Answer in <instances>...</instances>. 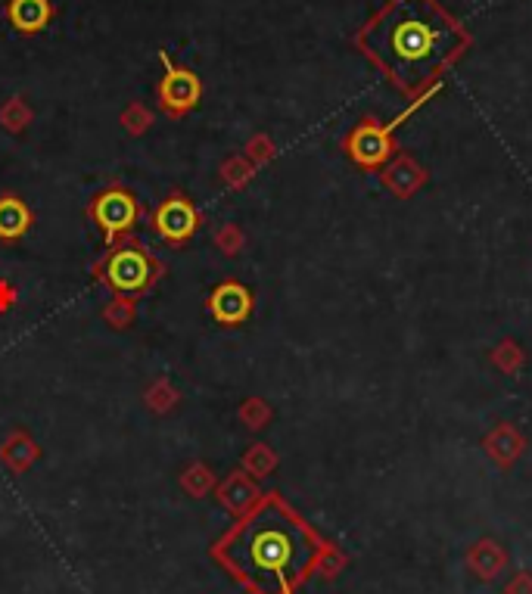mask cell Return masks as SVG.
I'll list each match as a JSON object with an SVG mask.
<instances>
[{
	"label": "cell",
	"instance_id": "cell-10",
	"mask_svg": "<svg viewBox=\"0 0 532 594\" xmlns=\"http://www.w3.org/2000/svg\"><path fill=\"white\" fill-rule=\"evenodd\" d=\"M7 19H10V25L16 28V32L38 35L53 19V4L50 0H10Z\"/></svg>",
	"mask_w": 532,
	"mask_h": 594
},
{
	"label": "cell",
	"instance_id": "cell-22",
	"mask_svg": "<svg viewBox=\"0 0 532 594\" xmlns=\"http://www.w3.org/2000/svg\"><path fill=\"white\" fill-rule=\"evenodd\" d=\"M103 318H106V324H112V327H128V324L134 321V305H131L128 299H116L112 305H106Z\"/></svg>",
	"mask_w": 532,
	"mask_h": 594
},
{
	"label": "cell",
	"instance_id": "cell-5",
	"mask_svg": "<svg viewBox=\"0 0 532 594\" xmlns=\"http://www.w3.org/2000/svg\"><path fill=\"white\" fill-rule=\"evenodd\" d=\"M137 215H140V206L134 200V193L125 190V187H109L106 193L97 196V203H94V221L100 224V231L106 234V243L112 237L131 231Z\"/></svg>",
	"mask_w": 532,
	"mask_h": 594
},
{
	"label": "cell",
	"instance_id": "cell-12",
	"mask_svg": "<svg viewBox=\"0 0 532 594\" xmlns=\"http://www.w3.org/2000/svg\"><path fill=\"white\" fill-rule=\"evenodd\" d=\"M32 228V209L19 196H0V240H19Z\"/></svg>",
	"mask_w": 532,
	"mask_h": 594
},
{
	"label": "cell",
	"instance_id": "cell-4",
	"mask_svg": "<svg viewBox=\"0 0 532 594\" xmlns=\"http://www.w3.org/2000/svg\"><path fill=\"white\" fill-rule=\"evenodd\" d=\"M103 277H106V284L122 296L140 293V290H147L153 280V259L134 246L116 249L103 265Z\"/></svg>",
	"mask_w": 532,
	"mask_h": 594
},
{
	"label": "cell",
	"instance_id": "cell-2",
	"mask_svg": "<svg viewBox=\"0 0 532 594\" xmlns=\"http://www.w3.org/2000/svg\"><path fill=\"white\" fill-rule=\"evenodd\" d=\"M228 557L234 573L256 594H293V588L315 570L318 545L308 529L287 504L274 501L246 514L243 526L231 535Z\"/></svg>",
	"mask_w": 532,
	"mask_h": 594
},
{
	"label": "cell",
	"instance_id": "cell-17",
	"mask_svg": "<svg viewBox=\"0 0 532 594\" xmlns=\"http://www.w3.org/2000/svg\"><path fill=\"white\" fill-rule=\"evenodd\" d=\"M181 489H184L190 498H206V495L215 489V473H212L206 464H190V467L181 473Z\"/></svg>",
	"mask_w": 532,
	"mask_h": 594
},
{
	"label": "cell",
	"instance_id": "cell-6",
	"mask_svg": "<svg viewBox=\"0 0 532 594\" xmlns=\"http://www.w3.org/2000/svg\"><path fill=\"white\" fill-rule=\"evenodd\" d=\"M153 228L165 243L181 246L196 234V228H200V212L193 209L187 196H168V200L159 203V209L153 212Z\"/></svg>",
	"mask_w": 532,
	"mask_h": 594
},
{
	"label": "cell",
	"instance_id": "cell-20",
	"mask_svg": "<svg viewBox=\"0 0 532 594\" xmlns=\"http://www.w3.org/2000/svg\"><path fill=\"white\" fill-rule=\"evenodd\" d=\"M346 567V557L336 551L333 545H324L321 554H318V563H315V570L324 576V579H333V576H340V570Z\"/></svg>",
	"mask_w": 532,
	"mask_h": 594
},
{
	"label": "cell",
	"instance_id": "cell-11",
	"mask_svg": "<svg viewBox=\"0 0 532 594\" xmlns=\"http://www.w3.org/2000/svg\"><path fill=\"white\" fill-rule=\"evenodd\" d=\"M467 567L473 570V576H480V579H498L504 573V567H508V554H504V548L492 539H483V542H476L467 554Z\"/></svg>",
	"mask_w": 532,
	"mask_h": 594
},
{
	"label": "cell",
	"instance_id": "cell-3",
	"mask_svg": "<svg viewBox=\"0 0 532 594\" xmlns=\"http://www.w3.org/2000/svg\"><path fill=\"white\" fill-rule=\"evenodd\" d=\"M159 60L165 66V75L159 81V103H162V109L172 119H181V116H187L190 109L200 106L203 81H200V75H196V72H190L184 66H175L168 53H162Z\"/></svg>",
	"mask_w": 532,
	"mask_h": 594
},
{
	"label": "cell",
	"instance_id": "cell-18",
	"mask_svg": "<svg viewBox=\"0 0 532 594\" xmlns=\"http://www.w3.org/2000/svg\"><path fill=\"white\" fill-rule=\"evenodd\" d=\"M175 402H178V392H175L172 386H168L165 380H159V383H153V386L147 389V408L156 411V414L172 411Z\"/></svg>",
	"mask_w": 532,
	"mask_h": 594
},
{
	"label": "cell",
	"instance_id": "cell-13",
	"mask_svg": "<svg viewBox=\"0 0 532 594\" xmlns=\"http://www.w3.org/2000/svg\"><path fill=\"white\" fill-rule=\"evenodd\" d=\"M38 458H41V448L28 436H22V433L10 436L4 442V448H0V461H4L13 473H25Z\"/></svg>",
	"mask_w": 532,
	"mask_h": 594
},
{
	"label": "cell",
	"instance_id": "cell-15",
	"mask_svg": "<svg viewBox=\"0 0 532 594\" xmlns=\"http://www.w3.org/2000/svg\"><path fill=\"white\" fill-rule=\"evenodd\" d=\"M386 187L389 190H396L399 196H411L420 184H424V172L411 162V159H399L396 165L389 168V172L383 175Z\"/></svg>",
	"mask_w": 532,
	"mask_h": 594
},
{
	"label": "cell",
	"instance_id": "cell-23",
	"mask_svg": "<svg viewBox=\"0 0 532 594\" xmlns=\"http://www.w3.org/2000/svg\"><path fill=\"white\" fill-rule=\"evenodd\" d=\"M221 178H224V184H228V187H243L252 178V168H246L243 162L234 159V162H228L221 168Z\"/></svg>",
	"mask_w": 532,
	"mask_h": 594
},
{
	"label": "cell",
	"instance_id": "cell-1",
	"mask_svg": "<svg viewBox=\"0 0 532 594\" xmlns=\"http://www.w3.org/2000/svg\"><path fill=\"white\" fill-rule=\"evenodd\" d=\"M358 44L405 94H417L464 47V35L433 0H389Z\"/></svg>",
	"mask_w": 532,
	"mask_h": 594
},
{
	"label": "cell",
	"instance_id": "cell-7",
	"mask_svg": "<svg viewBox=\"0 0 532 594\" xmlns=\"http://www.w3.org/2000/svg\"><path fill=\"white\" fill-rule=\"evenodd\" d=\"M209 315L218 321V324H228V327H237L243 324L249 315H252V293L243 287V284H221L212 290L209 296Z\"/></svg>",
	"mask_w": 532,
	"mask_h": 594
},
{
	"label": "cell",
	"instance_id": "cell-21",
	"mask_svg": "<svg viewBox=\"0 0 532 594\" xmlns=\"http://www.w3.org/2000/svg\"><path fill=\"white\" fill-rule=\"evenodd\" d=\"M215 246L224 252V256H237V252L243 249V231L237 228V224H224V228L215 231Z\"/></svg>",
	"mask_w": 532,
	"mask_h": 594
},
{
	"label": "cell",
	"instance_id": "cell-25",
	"mask_svg": "<svg viewBox=\"0 0 532 594\" xmlns=\"http://www.w3.org/2000/svg\"><path fill=\"white\" fill-rule=\"evenodd\" d=\"M13 302H16V290L7 284V280H0V311L13 308Z\"/></svg>",
	"mask_w": 532,
	"mask_h": 594
},
{
	"label": "cell",
	"instance_id": "cell-9",
	"mask_svg": "<svg viewBox=\"0 0 532 594\" xmlns=\"http://www.w3.org/2000/svg\"><path fill=\"white\" fill-rule=\"evenodd\" d=\"M215 492H218V504L224 507V511H231V514H237V517L252 514V511L259 507V501H262L259 486L252 483V476L243 473V470L231 473Z\"/></svg>",
	"mask_w": 532,
	"mask_h": 594
},
{
	"label": "cell",
	"instance_id": "cell-8",
	"mask_svg": "<svg viewBox=\"0 0 532 594\" xmlns=\"http://www.w3.org/2000/svg\"><path fill=\"white\" fill-rule=\"evenodd\" d=\"M346 150H349V156H352L358 165L374 168V165L386 162V156L392 153V144H389V134H386L380 125L364 122V125H358V128L349 134Z\"/></svg>",
	"mask_w": 532,
	"mask_h": 594
},
{
	"label": "cell",
	"instance_id": "cell-24",
	"mask_svg": "<svg viewBox=\"0 0 532 594\" xmlns=\"http://www.w3.org/2000/svg\"><path fill=\"white\" fill-rule=\"evenodd\" d=\"M504 594H532V573H517L504 585Z\"/></svg>",
	"mask_w": 532,
	"mask_h": 594
},
{
	"label": "cell",
	"instance_id": "cell-19",
	"mask_svg": "<svg viewBox=\"0 0 532 594\" xmlns=\"http://www.w3.org/2000/svg\"><path fill=\"white\" fill-rule=\"evenodd\" d=\"M268 417H271V408H268L262 399H249V402H243V408H240V420L246 423L249 430H262L265 423H268Z\"/></svg>",
	"mask_w": 532,
	"mask_h": 594
},
{
	"label": "cell",
	"instance_id": "cell-16",
	"mask_svg": "<svg viewBox=\"0 0 532 594\" xmlns=\"http://www.w3.org/2000/svg\"><path fill=\"white\" fill-rule=\"evenodd\" d=\"M277 467V455L268 448V445H249L246 448V455H243V473H249L252 479H265L271 476Z\"/></svg>",
	"mask_w": 532,
	"mask_h": 594
},
{
	"label": "cell",
	"instance_id": "cell-14",
	"mask_svg": "<svg viewBox=\"0 0 532 594\" xmlns=\"http://www.w3.org/2000/svg\"><path fill=\"white\" fill-rule=\"evenodd\" d=\"M520 448H523V439H520L517 430H511V427H498V430L486 439V451H489V455H492L501 467L514 464L517 455H520Z\"/></svg>",
	"mask_w": 532,
	"mask_h": 594
}]
</instances>
